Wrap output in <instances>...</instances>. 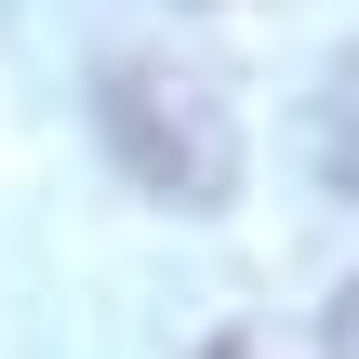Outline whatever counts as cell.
I'll return each instance as SVG.
<instances>
[{"mask_svg":"<svg viewBox=\"0 0 359 359\" xmlns=\"http://www.w3.org/2000/svg\"><path fill=\"white\" fill-rule=\"evenodd\" d=\"M333 359H359V280L333 293Z\"/></svg>","mask_w":359,"mask_h":359,"instance_id":"3957f363","label":"cell"},{"mask_svg":"<svg viewBox=\"0 0 359 359\" xmlns=\"http://www.w3.org/2000/svg\"><path fill=\"white\" fill-rule=\"evenodd\" d=\"M320 160H333V187L359 200V53L333 67V93H320Z\"/></svg>","mask_w":359,"mask_h":359,"instance_id":"7a4b0ae2","label":"cell"},{"mask_svg":"<svg viewBox=\"0 0 359 359\" xmlns=\"http://www.w3.org/2000/svg\"><path fill=\"white\" fill-rule=\"evenodd\" d=\"M107 133H120V160L160 187V200H226V107H213V80H187V67H107Z\"/></svg>","mask_w":359,"mask_h":359,"instance_id":"6da1fadb","label":"cell"},{"mask_svg":"<svg viewBox=\"0 0 359 359\" xmlns=\"http://www.w3.org/2000/svg\"><path fill=\"white\" fill-rule=\"evenodd\" d=\"M213 359H253V346H213Z\"/></svg>","mask_w":359,"mask_h":359,"instance_id":"277c9868","label":"cell"}]
</instances>
